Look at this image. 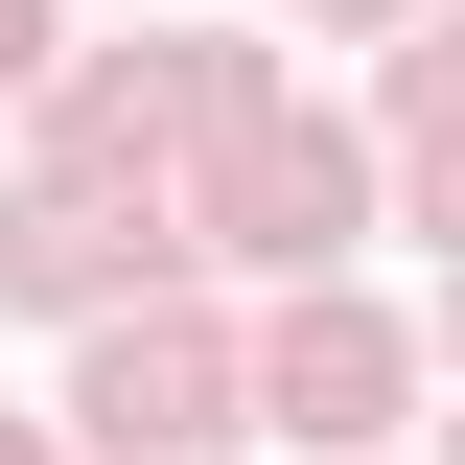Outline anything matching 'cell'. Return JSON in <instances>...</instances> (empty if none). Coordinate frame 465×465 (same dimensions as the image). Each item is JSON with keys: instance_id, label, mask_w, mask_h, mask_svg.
<instances>
[{"instance_id": "obj_4", "label": "cell", "mask_w": 465, "mask_h": 465, "mask_svg": "<svg viewBox=\"0 0 465 465\" xmlns=\"http://www.w3.org/2000/svg\"><path fill=\"white\" fill-rule=\"evenodd\" d=\"M326 24H372V0H326Z\"/></svg>"}, {"instance_id": "obj_2", "label": "cell", "mask_w": 465, "mask_h": 465, "mask_svg": "<svg viewBox=\"0 0 465 465\" xmlns=\"http://www.w3.org/2000/svg\"><path fill=\"white\" fill-rule=\"evenodd\" d=\"M94 442H163V465L210 442V326H116L94 349Z\"/></svg>"}, {"instance_id": "obj_1", "label": "cell", "mask_w": 465, "mask_h": 465, "mask_svg": "<svg viewBox=\"0 0 465 465\" xmlns=\"http://www.w3.org/2000/svg\"><path fill=\"white\" fill-rule=\"evenodd\" d=\"M256 396H280L302 442H372V419H396V326H349V302H302V326H280V372H256Z\"/></svg>"}, {"instance_id": "obj_5", "label": "cell", "mask_w": 465, "mask_h": 465, "mask_svg": "<svg viewBox=\"0 0 465 465\" xmlns=\"http://www.w3.org/2000/svg\"><path fill=\"white\" fill-rule=\"evenodd\" d=\"M0 465H24V442H0Z\"/></svg>"}, {"instance_id": "obj_3", "label": "cell", "mask_w": 465, "mask_h": 465, "mask_svg": "<svg viewBox=\"0 0 465 465\" xmlns=\"http://www.w3.org/2000/svg\"><path fill=\"white\" fill-rule=\"evenodd\" d=\"M24 47H47V0H0V70H24Z\"/></svg>"}]
</instances>
